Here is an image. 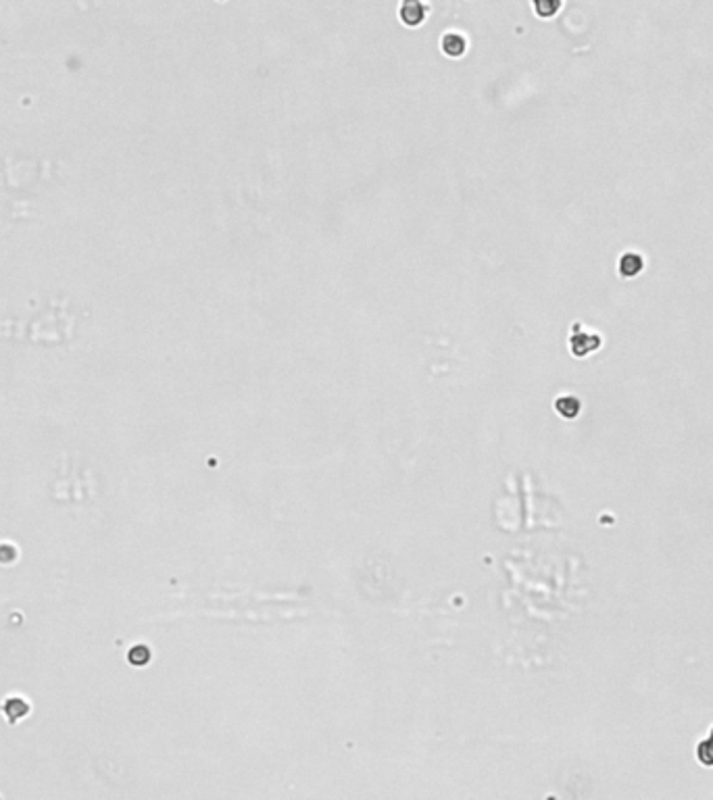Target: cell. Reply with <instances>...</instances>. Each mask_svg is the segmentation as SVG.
<instances>
[{"mask_svg": "<svg viewBox=\"0 0 713 800\" xmlns=\"http://www.w3.org/2000/svg\"><path fill=\"white\" fill-rule=\"evenodd\" d=\"M601 346V336L597 332H574L570 336V349L574 356L592 355Z\"/></svg>", "mask_w": 713, "mask_h": 800, "instance_id": "obj_1", "label": "cell"}, {"mask_svg": "<svg viewBox=\"0 0 713 800\" xmlns=\"http://www.w3.org/2000/svg\"><path fill=\"white\" fill-rule=\"evenodd\" d=\"M642 269H645V257L638 250H625L624 255L620 257V261H618V271L625 279H632V277L640 275Z\"/></svg>", "mask_w": 713, "mask_h": 800, "instance_id": "obj_2", "label": "cell"}, {"mask_svg": "<svg viewBox=\"0 0 713 800\" xmlns=\"http://www.w3.org/2000/svg\"><path fill=\"white\" fill-rule=\"evenodd\" d=\"M399 17L407 28H417L426 19V6L417 0H407L399 8Z\"/></svg>", "mask_w": 713, "mask_h": 800, "instance_id": "obj_3", "label": "cell"}, {"mask_svg": "<svg viewBox=\"0 0 713 800\" xmlns=\"http://www.w3.org/2000/svg\"><path fill=\"white\" fill-rule=\"evenodd\" d=\"M441 48H443V52H445L446 56L457 59V56H463V54H465V50H467V40H465V36L459 34V32H446L445 36H443V40H441Z\"/></svg>", "mask_w": 713, "mask_h": 800, "instance_id": "obj_4", "label": "cell"}, {"mask_svg": "<svg viewBox=\"0 0 713 800\" xmlns=\"http://www.w3.org/2000/svg\"><path fill=\"white\" fill-rule=\"evenodd\" d=\"M582 408L580 400L572 394H565V396H559L555 400V411L563 417V419H576Z\"/></svg>", "mask_w": 713, "mask_h": 800, "instance_id": "obj_5", "label": "cell"}, {"mask_svg": "<svg viewBox=\"0 0 713 800\" xmlns=\"http://www.w3.org/2000/svg\"><path fill=\"white\" fill-rule=\"evenodd\" d=\"M697 758L705 765V767H713V727L707 736V740H703L699 746H697Z\"/></svg>", "mask_w": 713, "mask_h": 800, "instance_id": "obj_6", "label": "cell"}, {"mask_svg": "<svg viewBox=\"0 0 713 800\" xmlns=\"http://www.w3.org/2000/svg\"><path fill=\"white\" fill-rule=\"evenodd\" d=\"M559 6H561L559 2H534L536 13H538L540 17H544V19H546V17H553V15L559 11Z\"/></svg>", "mask_w": 713, "mask_h": 800, "instance_id": "obj_7", "label": "cell"}]
</instances>
